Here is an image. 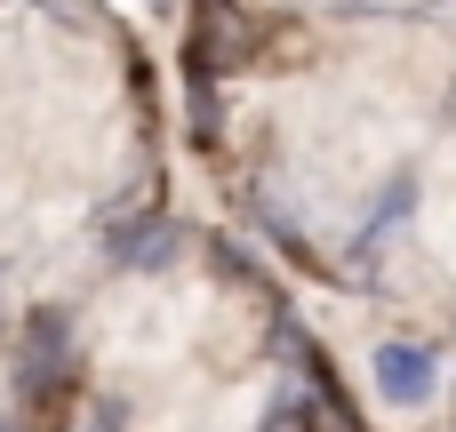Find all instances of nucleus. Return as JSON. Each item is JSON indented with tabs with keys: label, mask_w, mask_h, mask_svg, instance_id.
Listing matches in <instances>:
<instances>
[{
	"label": "nucleus",
	"mask_w": 456,
	"mask_h": 432,
	"mask_svg": "<svg viewBox=\"0 0 456 432\" xmlns=\"http://www.w3.org/2000/svg\"><path fill=\"white\" fill-rule=\"evenodd\" d=\"M377 393L393 401V409H425L433 393H441V361H433V345H377Z\"/></svg>",
	"instance_id": "f257e3e1"
},
{
	"label": "nucleus",
	"mask_w": 456,
	"mask_h": 432,
	"mask_svg": "<svg viewBox=\"0 0 456 432\" xmlns=\"http://www.w3.org/2000/svg\"><path fill=\"white\" fill-rule=\"evenodd\" d=\"M0 432H8V425H0Z\"/></svg>",
	"instance_id": "f03ea898"
}]
</instances>
